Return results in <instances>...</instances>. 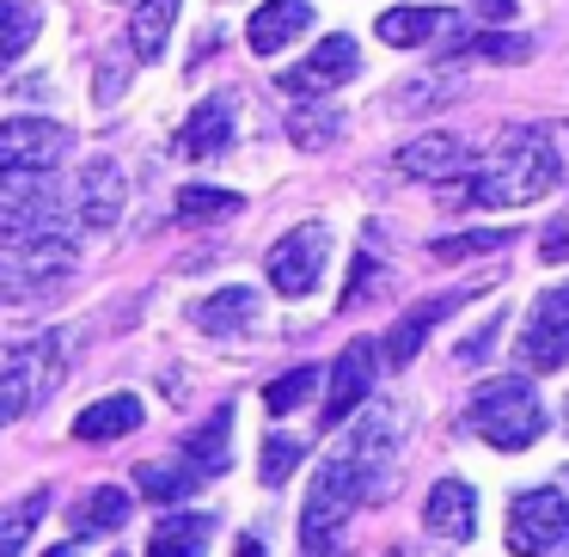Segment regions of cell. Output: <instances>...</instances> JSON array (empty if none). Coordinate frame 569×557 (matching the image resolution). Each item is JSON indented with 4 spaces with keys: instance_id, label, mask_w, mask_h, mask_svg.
I'll return each mask as SVG.
<instances>
[{
    "instance_id": "obj_1",
    "label": "cell",
    "mask_w": 569,
    "mask_h": 557,
    "mask_svg": "<svg viewBox=\"0 0 569 557\" xmlns=\"http://www.w3.org/2000/svg\"><path fill=\"white\" fill-rule=\"evenodd\" d=\"M569 178V129L563 123H520L502 136L478 178L466 185V202L478 209H520V202L551 197Z\"/></svg>"
},
{
    "instance_id": "obj_2",
    "label": "cell",
    "mask_w": 569,
    "mask_h": 557,
    "mask_svg": "<svg viewBox=\"0 0 569 557\" xmlns=\"http://www.w3.org/2000/svg\"><path fill=\"white\" fill-rule=\"evenodd\" d=\"M361 503H373V496H368V478H361L356 454H349V447H337V454L325 459L319 471H312L307 508H300V551H307V557H325L337 539H343L349 515H356Z\"/></svg>"
},
{
    "instance_id": "obj_3",
    "label": "cell",
    "mask_w": 569,
    "mask_h": 557,
    "mask_svg": "<svg viewBox=\"0 0 569 557\" xmlns=\"http://www.w3.org/2000/svg\"><path fill=\"white\" fill-rule=\"evenodd\" d=\"M466 422H471L478 441L502 447V454H520V447H532L545 435V405L520 374H502V380H490V386L471 392Z\"/></svg>"
},
{
    "instance_id": "obj_4",
    "label": "cell",
    "mask_w": 569,
    "mask_h": 557,
    "mask_svg": "<svg viewBox=\"0 0 569 557\" xmlns=\"http://www.w3.org/2000/svg\"><path fill=\"white\" fill-rule=\"evenodd\" d=\"M508 551L515 557H569V503L557 490H520L508 503Z\"/></svg>"
},
{
    "instance_id": "obj_5",
    "label": "cell",
    "mask_w": 569,
    "mask_h": 557,
    "mask_svg": "<svg viewBox=\"0 0 569 557\" xmlns=\"http://www.w3.org/2000/svg\"><path fill=\"white\" fill-rule=\"evenodd\" d=\"M325 258H331V233H325L319 221H307V227H295V233L276 239L270 258H263V270H270V288H276V295L300 300V295H312V288H319Z\"/></svg>"
},
{
    "instance_id": "obj_6",
    "label": "cell",
    "mask_w": 569,
    "mask_h": 557,
    "mask_svg": "<svg viewBox=\"0 0 569 557\" xmlns=\"http://www.w3.org/2000/svg\"><path fill=\"white\" fill-rule=\"evenodd\" d=\"M56 380H62V331L13 344V349H7V417L19 422Z\"/></svg>"
},
{
    "instance_id": "obj_7",
    "label": "cell",
    "mask_w": 569,
    "mask_h": 557,
    "mask_svg": "<svg viewBox=\"0 0 569 557\" xmlns=\"http://www.w3.org/2000/svg\"><path fill=\"white\" fill-rule=\"evenodd\" d=\"M520 361L532 374H557L569 368V282L545 288L527 307V325H520Z\"/></svg>"
},
{
    "instance_id": "obj_8",
    "label": "cell",
    "mask_w": 569,
    "mask_h": 557,
    "mask_svg": "<svg viewBox=\"0 0 569 557\" xmlns=\"http://www.w3.org/2000/svg\"><path fill=\"white\" fill-rule=\"evenodd\" d=\"M398 441H405V410H392V405H373L368 417L349 429V454H356V466H361V478H368V496L380 503L386 496V484H392V466H398Z\"/></svg>"
},
{
    "instance_id": "obj_9",
    "label": "cell",
    "mask_w": 569,
    "mask_h": 557,
    "mask_svg": "<svg viewBox=\"0 0 569 557\" xmlns=\"http://www.w3.org/2000/svg\"><path fill=\"white\" fill-rule=\"evenodd\" d=\"M62 153H68V129L50 123V117H7V129H0V172L7 166L50 172Z\"/></svg>"
},
{
    "instance_id": "obj_10",
    "label": "cell",
    "mask_w": 569,
    "mask_h": 557,
    "mask_svg": "<svg viewBox=\"0 0 569 557\" xmlns=\"http://www.w3.org/2000/svg\"><path fill=\"white\" fill-rule=\"evenodd\" d=\"M123 166L117 160H87L74 178V209H80V227H99V233H111L117 221H123Z\"/></svg>"
},
{
    "instance_id": "obj_11",
    "label": "cell",
    "mask_w": 569,
    "mask_h": 557,
    "mask_svg": "<svg viewBox=\"0 0 569 557\" xmlns=\"http://www.w3.org/2000/svg\"><path fill=\"white\" fill-rule=\"evenodd\" d=\"M380 361H386V356L368 344V337H356V344H349L343 356H337V368H331V398H325V422H343L349 410H361V405H368Z\"/></svg>"
},
{
    "instance_id": "obj_12",
    "label": "cell",
    "mask_w": 569,
    "mask_h": 557,
    "mask_svg": "<svg viewBox=\"0 0 569 557\" xmlns=\"http://www.w3.org/2000/svg\"><path fill=\"white\" fill-rule=\"evenodd\" d=\"M356 68H361V50H356V38H343V31H337V38H325L319 50L307 56V62H295L282 74V92H325V87H343V80H356Z\"/></svg>"
},
{
    "instance_id": "obj_13",
    "label": "cell",
    "mask_w": 569,
    "mask_h": 557,
    "mask_svg": "<svg viewBox=\"0 0 569 557\" xmlns=\"http://www.w3.org/2000/svg\"><path fill=\"white\" fill-rule=\"evenodd\" d=\"M422 527L441 545H466L478 533V490L466 478H441L429 490V503H422Z\"/></svg>"
},
{
    "instance_id": "obj_14",
    "label": "cell",
    "mask_w": 569,
    "mask_h": 557,
    "mask_svg": "<svg viewBox=\"0 0 569 557\" xmlns=\"http://www.w3.org/2000/svg\"><path fill=\"white\" fill-rule=\"evenodd\" d=\"M398 172H405V178H429V185H453L459 172H471V148L459 136H447V129H435V136L405 141V148H398Z\"/></svg>"
},
{
    "instance_id": "obj_15",
    "label": "cell",
    "mask_w": 569,
    "mask_h": 557,
    "mask_svg": "<svg viewBox=\"0 0 569 557\" xmlns=\"http://www.w3.org/2000/svg\"><path fill=\"white\" fill-rule=\"evenodd\" d=\"M190 325H197V331H209V337L251 331V325H258V288H246V282L214 288L209 300H197V307H190Z\"/></svg>"
},
{
    "instance_id": "obj_16",
    "label": "cell",
    "mask_w": 569,
    "mask_h": 557,
    "mask_svg": "<svg viewBox=\"0 0 569 557\" xmlns=\"http://www.w3.org/2000/svg\"><path fill=\"white\" fill-rule=\"evenodd\" d=\"M307 26H312V7H307V0H263L258 13H251V26H246V43H251L258 56H282Z\"/></svg>"
},
{
    "instance_id": "obj_17",
    "label": "cell",
    "mask_w": 569,
    "mask_h": 557,
    "mask_svg": "<svg viewBox=\"0 0 569 557\" xmlns=\"http://www.w3.org/2000/svg\"><path fill=\"white\" fill-rule=\"evenodd\" d=\"M178 148H184L190 160H221V153L233 148V99H227V92L202 99L197 111H190V123H184V136H178Z\"/></svg>"
},
{
    "instance_id": "obj_18",
    "label": "cell",
    "mask_w": 569,
    "mask_h": 557,
    "mask_svg": "<svg viewBox=\"0 0 569 557\" xmlns=\"http://www.w3.org/2000/svg\"><path fill=\"white\" fill-rule=\"evenodd\" d=\"M141 417H148V405L136 392H111L74 417V441H123V435L141 429Z\"/></svg>"
},
{
    "instance_id": "obj_19",
    "label": "cell",
    "mask_w": 569,
    "mask_h": 557,
    "mask_svg": "<svg viewBox=\"0 0 569 557\" xmlns=\"http://www.w3.org/2000/svg\"><path fill=\"white\" fill-rule=\"evenodd\" d=\"M459 307V295H441V300H417V307L405 312V319L392 325V331H386V361H392V368H410V361H417V349L429 344V331L435 325L447 319V312Z\"/></svg>"
},
{
    "instance_id": "obj_20",
    "label": "cell",
    "mask_w": 569,
    "mask_h": 557,
    "mask_svg": "<svg viewBox=\"0 0 569 557\" xmlns=\"http://www.w3.org/2000/svg\"><path fill=\"white\" fill-rule=\"evenodd\" d=\"M227 435H233V410L221 405V410H214V417L184 441V454H178V459H184L197 478H221V471L233 466V447H227Z\"/></svg>"
},
{
    "instance_id": "obj_21",
    "label": "cell",
    "mask_w": 569,
    "mask_h": 557,
    "mask_svg": "<svg viewBox=\"0 0 569 557\" xmlns=\"http://www.w3.org/2000/svg\"><path fill=\"white\" fill-rule=\"evenodd\" d=\"M129 520V490H117V484H99V490H87L74 503V515H68V527H74V539H99V533H117Z\"/></svg>"
},
{
    "instance_id": "obj_22",
    "label": "cell",
    "mask_w": 569,
    "mask_h": 557,
    "mask_svg": "<svg viewBox=\"0 0 569 557\" xmlns=\"http://www.w3.org/2000/svg\"><path fill=\"white\" fill-rule=\"evenodd\" d=\"M172 19H178V0H136V13H129V50L141 62H160L166 38H172Z\"/></svg>"
},
{
    "instance_id": "obj_23",
    "label": "cell",
    "mask_w": 569,
    "mask_h": 557,
    "mask_svg": "<svg viewBox=\"0 0 569 557\" xmlns=\"http://www.w3.org/2000/svg\"><path fill=\"white\" fill-rule=\"evenodd\" d=\"M288 136H295V148L325 153L337 136H343V111H331V105H312V99H295V111H288Z\"/></svg>"
},
{
    "instance_id": "obj_24",
    "label": "cell",
    "mask_w": 569,
    "mask_h": 557,
    "mask_svg": "<svg viewBox=\"0 0 569 557\" xmlns=\"http://www.w3.org/2000/svg\"><path fill=\"white\" fill-rule=\"evenodd\" d=\"M209 515H172L160 520V533L148 539V557H202L209 551Z\"/></svg>"
},
{
    "instance_id": "obj_25",
    "label": "cell",
    "mask_w": 569,
    "mask_h": 557,
    "mask_svg": "<svg viewBox=\"0 0 569 557\" xmlns=\"http://www.w3.org/2000/svg\"><path fill=\"white\" fill-rule=\"evenodd\" d=\"M380 43H392V50H417V43H429L435 31H441V13L435 7H392V13H380Z\"/></svg>"
},
{
    "instance_id": "obj_26",
    "label": "cell",
    "mask_w": 569,
    "mask_h": 557,
    "mask_svg": "<svg viewBox=\"0 0 569 557\" xmlns=\"http://www.w3.org/2000/svg\"><path fill=\"white\" fill-rule=\"evenodd\" d=\"M239 209H246V197H233V190H209V185L178 190V221L184 227H214V221H227V215H239Z\"/></svg>"
},
{
    "instance_id": "obj_27",
    "label": "cell",
    "mask_w": 569,
    "mask_h": 557,
    "mask_svg": "<svg viewBox=\"0 0 569 557\" xmlns=\"http://www.w3.org/2000/svg\"><path fill=\"white\" fill-rule=\"evenodd\" d=\"M0 26H7V38H0V62H19V56L31 50V38H38L43 13L31 7V0H0Z\"/></svg>"
},
{
    "instance_id": "obj_28",
    "label": "cell",
    "mask_w": 569,
    "mask_h": 557,
    "mask_svg": "<svg viewBox=\"0 0 569 557\" xmlns=\"http://www.w3.org/2000/svg\"><path fill=\"white\" fill-rule=\"evenodd\" d=\"M515 246L508 227H483V233H453V239H435V258L441 263H466V258H490V251Z\"/></svg>"
},
{
    "instance_id": "obj_29",
    "label": "cell",
    "mask_w": 569,
    "mask_h": 557,
    "mask_svg": "<svg viewBox=\"0 0 569 557\" xmlns=\"http://www.w3.org/2000/svg\"><path fill=\"white\" fill-rule=\"evenodd\" d=\"M38 515H50V490H38V496H26V503H13V508H7L0 557H19V551H26V539H31V527H38Z\"/></svg>"
},
{
    "instance_id": "obj_30",
    "label": "cell",
    "mask_w": 569,
    "mask_h": 557,
    "mask_svg": "<svg viewBox=\"0 0 569 557\" xmlns=\"http://www.w3.org/2000/svg\"><path fill=\"white\" fill-rule=\"evenodd\" d=\"M312 386H319V368L282 374V380H270V392H263V410H270V417H288V410H300L312 398Z\"/></svg>"
},
{
    "instance_id": "obj_31",
    "label": "cell",
    "mask_w": 569,
    "mask_h": 557,
    "mask_svg": "<svg viewBox=\"0 0 569 557\" xmlns=\"http://www.w3.org/2000/svg\"><path fill=\"white\" fill-rule=\"evenodd\" d=\"M136 478H141V490H148L153 503H178L184 490H197V484H202L197 471L184 466V459H178V466H141Z\"/></svg>"
},
{
    "instance_id": "obj_32",
    "label": "cell",
    "mask_w": 569,
    "mask_h": 557,
    "mask_svg": "<svg viewBox=\"0 0 569 557\" xmlns=\"http://www.w3.org/2000/svg\"><path fill=\"white\" fill-rule=\"evenodd\" d=\"M307 459V441H295V435H263V459H258V478L263 484H282L288 471Z\"/></svg>"
},
{
    "instance_id": "obj_33",
    "label": "cell",
    "mask_w": 569,
    "mask_h": 557,
    "mask_svg": "<svg viewBox=\"0 0 569 557\" xmlns=\"http://www.w3.org/2000/svg\"><path fill=\"white\" fill-rule=\"evenodd\" d=\"M459 56H478V62H527L532 56V43L527 38H471V43H459Z\"/></svg>"
},
{
    "instance_id": "obj_34",
    "label": "cell",
    "mask_w": 569,
    "mask_h": 557,
    "mask_svg": "<svg viewBox=\"0 0 569 557\" xmlns=\"http://www.w3.org/2000/svg\"><path fill=\"white\" fill-rule=\"evenodd\" d=\"M447 92H453V87H447L441 74H429V80H417V87H392V99H386V105H392L398 117H410V111H422V105L447 99Z\"/></svg>"
},
{
    "instance_id": "obj_35",
    "label": "cell",
    "mask_w": 569,
    "mask_h": 557,
    "mask_svg": "<svg viewBox=\"0 0 569 557\" xmlns=\"http://www.w3.org/2000/svg\"><path fill=\"white\" fill-rule=\"evenodd\" d=\"M539 258H545V263H569V209L545 221V233H539Z\"/></svg>"
},
{
    "instance_id": "obj_36",
    "label": "cell",
    "mask_w": 569,
    "mask_h": 557,
    "mask_svg": "<svg viewBox=\"0 0 569 557\" xmlns=\"http://www.w3.org/2000/svg\"><path fill=\"white\" fill-rule=\"evenodd\" d=\"M496 325H502V312H490V319H483L478 331H471L466 344H459V361H466V368H471V361H483V349L496 344Z\"/></svg>"
},
{
    "instance_id": "obj_37",
    "label": "cell",
    "mask_w": 569,
    "mask_h": 557,
    "mask_svg": "<svg viewBox=\"0 0 569 557\" xmlns=\"http://www.w3.org/2000/svg\"><path fill=\"white\" fill-rule=\"evenodd\" d=\"M368 282H373V258H356V282L343 288V307H361V295H368Z\"/></svg>"
},
{
    "instance_id": "obj_38",
    "label": "cell",
    "mask_w": 569,
    "mask_h": 557,
    "mask_svg": "<svg viewBox=\"0 0 569 557\" xmlns=\"http://www.w3.org/2000/svg\"><path fill=\"white\" fill-rule=\"evenodd\" d=\"M478 13H483V19H490V26H502V19H508V13H515V7H508V0H478Z\"/></svg>"
},
{
    "instance_id": "obj_39",
    "label": "cell",
    "mask_w": 569,
    "mask_h": 557,
    "mask_svg": "<svg viewBox=\"0 0 569 557\" xmlns=\"http://www.w3.org/2000/svg\"><path fill=\"white\" fill-rule=\"evenodd\" d=\"M239 557H263V545H258V539H246V545H239Z\"/></svg>"
},
{
    "instance_id": "obj_40",
    "label": "cell",
    "mask_w": 569,
    "mask_h": 557,
    "mask_svg": "<svg viewBox=\"0 0 569 557\" xmlns=\"http://www.w3.org/2000/svg\"><path fill=\"white\" fill-rule=\"evenodd\" d=\"M50 557H74V545H56V551Z\"/></svg>"
},
{
    "instance_id": "obj_41",
    "label": "cell",
    "mask_w": 569,
    "mask_h": 557,
    "mask_svg": "<svg viewBox=\"0 0 569 557\" xmlns=\"http://www.w3.org/2000/svg\"><path fill=\"white\" fill-rule=\"evenodd\" d=\"M392 557H417V551H392Z\"/></svg>"
},
{
    "instance_id": "obj_42",
    "label": "cell",
    "mask_w": 569,
    "mask_h": 557,
    "mask_svg": "<svg viewBox=\"0 0 569 557\" xmlns=\"http://www.w3.org/2000/svg\"><path fill=\"white\" fill-rule=\"evenodd\" d=\"M563 422H569V417H563Z\"/></svg>"
}]
</instances>
